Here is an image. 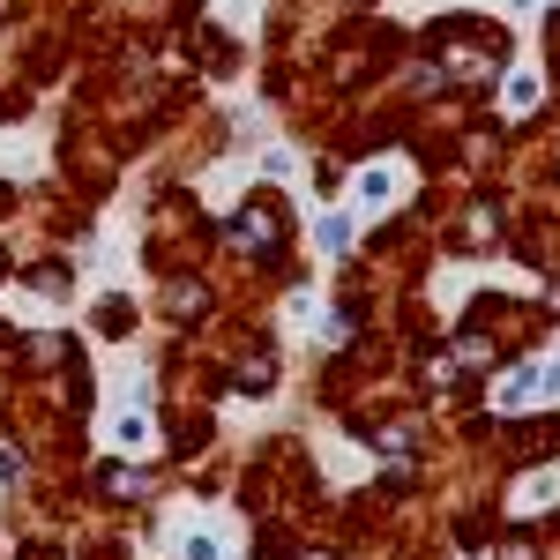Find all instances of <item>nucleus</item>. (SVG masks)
I'll return each instance as SVG.
<instances>
[{
    "label": "nucleus",
    "mask_w": 560,
    "mask_h": 560,
    "mask_svg": "<svg viewBox=\"0 0 560 560\" xmlns=\"http://www.w3.org/2000/svg\"><path fill=\"white\" fill-rule=\"evenodd\" d=\"M240 240H247L255 255H269V247H277V210H269V202H255V210H247V224H240Z\"/></svg>",
    "instance_id": "f257e3e1"
},
{
    "label": "nucleus",
    "mask_w": 560,
    "mask_h": 560,
    "mask_svg": "<svg viewBox=\"0 0 560 560\" xmlns=\"http://www.w3.org/2000/svg\"><path fill=\"white\" fill-rule=\"evenodd\" d=\"M97 486L120 501V493H142V471H128V464H105V471H97Z\"/></svg>",
    "instance_id": "f03ea898"
},
{
    "label": "nucleus",
    "mask_w": 560,
    "mask_h": 560,
    "mask_svg": "<svg viewBox=\"0 0 560 560\" xmlns=\"http://www.w3.org/2000/svg\"><path fill=\"white\" fill-rule=\"evenodd\" d=\"M359 202H388V173H366V179H359Z\"/></svg>",
    "instance_id": "7ed1b4c3"
},
{
    "label": "nucleus",
    "mask_w": 560,
    "mask_h": 560,
    "mask_svg": "<svg viewBox=\"0 0 560 560\" xmlns=\"http://www.w3.org/2000/svg\"><path fill=\"white\" fill-rule=\"evenodd\" d=\"M23 478V464H15V441H0V486H15Z\"/></svg>",
    "instance_id": "20e7f679"
}]
</instances>
